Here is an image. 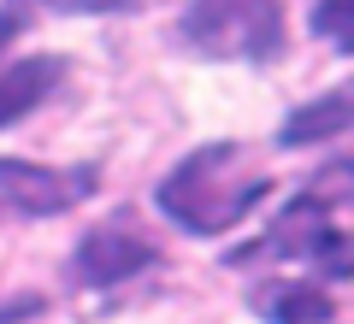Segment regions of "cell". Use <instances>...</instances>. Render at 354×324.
<instances>
[{
  "label": "cell",
  "instance_id": "8992f818",
  "mask_svg": "<svg viewBox=\"0 0 354 324\" xmlns=\"http://www.w3.org/2000/svg\"><path fill=\"white\" fill-rule=\"evenodd\" d=\"M337 136H354V83L313 95L307 106H295V113L283 118V130H278L283 148H313V142H337Z\"/></svg>",
  "mask_w": 354,
  "mask_h": 324
},
{
  "label": "cell",
  "instance_id": "ba28073f",
  "mask_svg": "<svg viewBox=\"0 0 354 324\" xmlns=\"http://www.w3.org/2000/svg\"><path fill=\"white\" fill-rule=\"evenodd\" d=\"M319 41H330L337 53H354V0H319L313 12H307Z\"/></svg>",
  "mask_w": 354,
  "mask_h": 324
},
{
  "label": "cell",
  "instance_id": "9c48e42d",
  "mask_svg": "<svg viewBox=\"0 0 354 324\" xmlns=\"http://www.w3.org/2000/svg\"><path fill=\"white\" fill-rule=\"evenodd\" d=\"M18 6H30V0H18ZM36 6H48V12H124L136 0H36Z\"/></svg>",
  "mask_w": 354,
  "mask_h": 324
},
{
  "label": "cell",
  "instance_id": "3957f363",
  "mask_svg": "<svg viewBox=\"0 0 354 324\" xmlns=\"http://www.w3.org/2000/svg\"><path fill=\"white\" fill-rule=\"evenodd\" d=\"M101 171L95 165H41V160H0V200L30 218L71 212L77 200L95 195Z\"/></svg>",
  "mask_w": 354,
  "mask_h": 324
},
{
  "label": "cell",
  "instance_id": "52a82bcc",
  "mask_svg": "<svg viewBox=\"0 0 354 324\" xmlns=\"http://www.w3.org/2000/svg\"><path fill=\"white\" fill-rule=\"evenodd\" d=\"M254 312H260L266 324H330L337 301L319 283H266L260 295H254Z\"/></svg>",
  "mask_w": 354,
  "mask_h": 324
},
{
  "label": "cell",
  "instance_id": "30bf717a",
  "mask_svg": "<svg viewBox=\"0 0 354 324\" xmlns=\"http://www.w3.org/2000/svg\"><path fill=\"white\" fill-rule=\"evenodd\" d=\"M18 30H24V6H6L0 12V65H6V48L18 41Z\"/></svg>",
  "mask_w": 354,
  "mask_h": 324
},
{
  "label": "cell",
  "instance_id": "7a4b0ae2",
  "mask_svg": "<svg viewBox=\"0 0 354 324\" xmlns=\"http://www.w3.org/2000/svg\"><path fill=\"white\" fill-rule=\"evenodd\" d=\"M177 36L201 59L272 65L290 41V30H283V0H189Z\"/></svg>",
  "mask_w": 354,
  "mask_h": 324
},
{
  "label": "cell",
  "instance_id": "6da1fadb",
  "mask_svg": "<svg viewBox=\"0 0 354 324\" xmlns=\"http://www.w3.org/2000/svg\"><path fill=\"white\" fill-rule=\"evenodd\" d=\"M266 189H272V177L260 171V160L242 142H207L165 171L153 200L171 225L195 230V236H225L266 200Z\"/></svg>",
  "mask_w": 354,
  "mask_h": 324
},
{
  "label": "cell",
  "instance_id": "5b68a950",
  "mask_svg": "<svg viewBox=\"0 0 354 324\" xmlns=\"http://www.w3.org/2000/svg\"><path fill=\"white\" fill-rule=\"evenodd\" d=\"M59 83H65V59H53V53L6 59L0 65V124H18L24 113H36Z\"/></svg>",
  "mask_w": 354,
  "mask_h": 324
},
{
  "label": "cell",
  "instance_id": "277c9868",
  "mask_svg": "<svg viewBox=\"0 0 354 324\" xmlns=\"http://www.w3.org/2000/svg\"><path fill=\"white\" fill-rule=\"evenodd\" d=\"M153 260H160V248H153L148 236H136V230H124V225H101V230H88V236L77 242V277H83L88 289L130 283V277L148 271Z\"/></svg>",
  "mask_w": 354,
  "mask_h": 324
}]
</instances>
